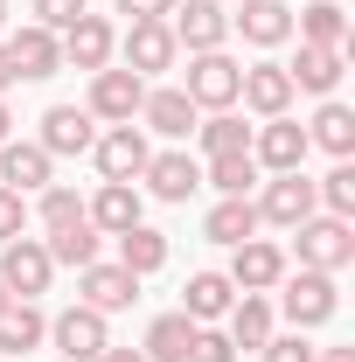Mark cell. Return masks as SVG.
<instances>
[{"label":"cell","instance_id":"1","mask_svg":"<svg viewBox=\"0 0 355 362\" xmlns=\"http://www.w3.org/2000/svg\"><path fill=\"white\" fill-rule=\"evenodd\" d=\"M237 77H244V63H230L223 49H202V56H188V105L195 112H230L237 105Z\"/></svg>","mask_w":355,"mask_h":362},{"label":"cell","instance_id":"2","mask_svg":"<svg viewBox=\"0 0 355 362\" xmlns=\"http://www.w3.org/2000/svg\"><path fill=\"white\" fill-rule=\"evenodd\" d=\"M293 237H300V265L307 272H342L355 258L349 216H307V223H293Z\"/></svg>","mask_w":355,"mask_h":362},{"label":"cell","instance_id":"3","mask_svg":"<svg viewBox=\"0 0 355 362\" xmlns=\"http://www.w3.org/2000/svg\"><path fill=\"white\" fill-rule=\"evenodd\" d=\"M139 105H146V77H133V70H91V119H112V126H133Z\"/></svg>","mask_w":355,"mask_h":362},{"label":"cell","instance_id":"4","mask_svg":"<svg viewBox=\"0 0 355 362\" xmlns=\"http://www.w3.org/2000/svg\"><path fill=\"white\" fill-rule=\"evenodd\" d=\"M279 286H286V320H293V327H320V320L342 314L334 272H307V265H300V279H279Z\"/></svg>","mask_w":355,"mask_h":362},{"label":"cell","instance_id":"5","mask_svg":"<svg viewBox=\"0 0 355 362\" xmlns=\"http://www.w3.org/2000/svg\"><path fill=\"white\" fill-rule=\"evenodd\" d=\"M49 279H56V265H49L42 237H14V244H0V286H7L14 300L49 293Z\"/></svg>","mask_w":355,"mask_h":362},{"label":"cell","instance_id":"6","mask_svg":"<svg viewBox=\"0 0 355 362\" xmlns=\"http://www.w3.org/2000/svg\"><path fill=\"white\" fill-rule=\"evenodd\" d=\"M230 251H237V258H230L223 279H230L237 293H272V286L286 279V251L265 244V237H244V244H230Z\"/></svg>","mask_w":355,"mask_h":362},{"label":"cell","instance_id":"7","mask_svg":"<svg viewBox=\"0 0 355 362\" xmlns=\"http://www.w3.org/2000/svg\"><path fill=\"white\" fill-rule=\"evenodd\" d=\"M91 160H98L105 181H139L153 153H146V133H139V126H112L105 139H91Z\"/></svg>","mask_w":355,"mask_h":362},{"label":"cell","instance_id":"8","mask_svg":"<svg viewBox=\"0 0 355 362\" xmlns=\"http://www.w3.org/2000/svg\"><path fill=\"white\" fill-rule=\"evenodd\" d=\"M237 98H244L258 119H286L300 90H293V77H286V63H251V70L237 77Z\"/></svg>","mask_w":355,"mask_h":362},{"label":"cell","instance_id":"9","mask_svg":"<svg viewBox=\"0 0 355 362\" xmlns=\"http://www.w3.org/2000/svg\"><path fill=\"white\" fill-rule=\"evenodd\" d=\"M49 334H56V349L63 362H98L112 349V334H105V314H91V307H70V314L49 320Z\"/></svg>","mask_w":355,"mask_h":362},{"label":"cell","instance_id":"10","mask_svg":"<svg viewBox=\"0 0 355 362\" xmlns=\"http://www.w3.org/2000/svg\"><path fill=\"white\" fill-rule=\"evenodd\" d=\"M77 307H91V314H119V307H133L139 300V279L126 265H84L77 272Z\"/></svg>","mask_w":355,"mask_h":362},{"label":"cell","instance_id":"11","mask_svg":"<svg viewBox=\"0 0 355 362\" xmlns=\"http://www.w3.org/2000/svg\"><path fill=\"white\" fill-rule=\"evenodd\" d=\"M56 42H63V63H77V70H105V63H112V49H119V35H112V21H105V14H77Z\"/></svg>","mask_w":355,"mask_h":362},{"label":"cell","instance_id":"12","mask_svg":"<svg viewBox=\"0 0 355 362\" xmlns=\"http://www.w3.org/2000/svg\"><path fill=\"white\" fill-rule=\"evenodd\" d=\"M175 56H181V42H175L168 21H133V28H126V70H133V77L175 70Z\"/></svg>","mask_w":355,"mask_h":362},{"label":"cell","instance_id":"13","mask_svg":"<svg viewBox=\"0 0 355 362\" xmlns=\"http://www.w3.org/2000/svg\"><path fill=\"white\" fill-rule=\"evenodd\" d=\"M175 42L188 49V56H202V49H223V35H230V14H223V0H188V7H175Z\"/></svg>","mask_w":355,"mask_h":362},{"label":"cell","instance_id":"14","mask_svg":"<svg viewBox=\"0 0 355 362\" xmlns=\"http://www.w3.org/2000/svg\"><path fill=\"white\" fill-rule=\"evenodd\" d=\"M313 216V181L293 168V175H272L265 188V202H258V223H279V230H293V223H307Z\"/></svg>","mask_w":355,"mask_h":362},{"label":"cell","instance_id":"15","mask_svg":"<svg viewBox=\"0 0 355 362\" xmlns=\"http://www.w3.org/2000/svg\"><path fill=\"white\" fill-rule=\"evenodd\" d=\"M230 28H237L251 49H279L286 35H293V7H286V0H244V7L230 14Z\"/></svg>","mask_w":355,"mask_h":362},{"label":"cell","instance_id":"16","mask_svg":"<svg viewBox=\"0 0 355 362\" xmlns=\"http://www.w3.org/2000/svg\"><path fill=\"white\" fill-rule=\"evenodd\" d=\"M49 175H56V160L35 139H0V188L28 195V188H49Z\"/></svg>","mask_w":355,"mask_h":362},{"label":"cell","instance_id":"17","mask_svg":"<svg viewBox=\"0 0 355 362\" xmlns=\"http://www.w3.org/2000/svg\"><path fill=\"white\" fill-rule=\"evenodd\" d=\"M251 160L272 168V175H293V168L307 160V126H293V119H265V133L251 139Z\"/></svg>","mask_w":355,"mask_h":362},{"label":"cell","instance_id":"18","mask_svg":"<svg viewBox=\"0 0 355 362\" xmlns=\"http://www.w3.org/2000/svg\"><path fill=\"white\" fill-rule=\"evenodd\" d=\"M7 56H14V77H28V84H35V77H56V70H63V42H56L49 28H35V21L7 35Z\"/></svg>","mask_w":355,"mask_h":362},{"label":"cell","instance_id":"19","mask_svg":"<svg viewBox=\"0 0 355 362\" xmlns=\"http://www.w3.org/2000/svg\"><path fill=\"white\" fill-rule=\"evenodd\" d=\"M91 139H98V133H91V112H77V105H49L35 146L56 160V153H91Z\"/></svg>","mask_w":355,"mask_h":362},{"label":"cell","instance_id":"20","mask_svg":"<svg viewBox=\"0 0 355 362\" xmlns=\"http://www.w3.org/2000/svg\"><path fill=\"white\" fill-rule=\"evenodd\" d=\"M139 119H146V133L161 139H188L195 133V105H188V90H146V105H139Z\"/></svg>","mask_w":355,"mask_h":362},{"label":"cell","instance_id":"21","mask_svg":"<svg viewBox=\"0 0 355 362\" xmlns=\"http://www.w3.org/2000/svg\"><path fill=\"white\" fill-rule=\"evenodd\" d=\"M84 216H91V230H112V237L133 230L139 223V188H133V181H105V188L84 202Z\"/></svg>","mask_w":355,"mask_h":362},{"label":"cell","instance_id":"22","mask_svg":"<svg viewBox=\"0 0 355 362\" xmlns=\"http://www.w3.org/2000/svg\"><path fill=\"white\" fill-rule=\"evenodd\" d=\"M342 70H349V49H313V42H300V63H286L293 90H320V98L342 84Z\"/></svg>","mask_w":355,"mask_h":362},{"label":"cell","instance_id":"23","mask_svg":"<svg viewBox=\"0 0 355 362\" xmlns=\"http://www.w3.org/2000/svg\"><path fill=\"white\" fill-rule=\"evenodd\" d=\"M146 188H153V195H161V202H188V195H195V188H202V168H195V160H188V153H153V160H146Z\"/></svg>","mask_w":355,"mask_h":362},{"label":"cell","instance_id":"24","mask_svg":"<svg viewBox=\"0 0 355 362\" xmlns=\"http://www.w3.org/2000/svg\"><path fill=\"white\" fill-rule=\"evenodd\" d=\"M230 300H237V286H230L223 272H195V279H188V293H181V314L195 320V327H209V320L230 314Z\"/></svg>","mask_w":355,"mask_h":362},{"label":"cell","instance_id":"25","mask_svg":"<svg viewBox=\"0 0 355 362\" xmlns=\"http://www.w3.org/2000/svg\"><path fill=\"white\" fill-rule=\"evenodd\" d=\"M230 349H265L272 341V300L265 293H244V300H230Z\"/></svg>","mask_w":355,"mask_h":362},{"label":"cell","instance_id":"26","mask_svg":"<svg viewBox=\"0 0 355 362\" xmlns=\"http://www.w3.org/2000/svg\"><path fill=\"white\" fill-rule=\"evenodd\" d=\"M202 230H209V244H244V237H258V202L251 195H223Z\"/></svg>","mask_w":355,"mask_h":362},{"label":"cell","instance_id":"27","mask_svg":"<svg viewBox=\"0 0 355 362\" xmlns=\"http://www.w3.org/2000/svg\"><path fill=\"white\" fill-rule=\"evenodd\" d=\"M42 251H49V265H98V230H91V216H77V223H63V230H49L42 237Z\"/></svg>","mask_w":355,"mask_h":362},{"label":"cell","instance_id":"28","mask_svg":"<svg viewBox=\"0 0 355 362\" xmlns=\"http://www.w3.org/2000/svg\"><path fill=\"white\" fill-rule=\"evenodd\" d=\"M307 146H327L334 160H349V153H355V112L327 98V105L313 112V126H307Z\"/></svg>","mask_w":355,"mask_h":362},{"label":"cell","instance_id":"29","mask_svg":"<svg viewBox=\"0 0 355 362\" xmlns=\"http://www.w3.org/2000/svg\"><path fill=\"white\" fill-rule=\"evenodd\" d=\"M188 349H195V320L188 314H161L146 327V349H139V356L146 362H188Z\"/></svg>","mask_w":355,"mask_h":362},{"label":"cell","instance_id":"30","mask_svg":"<svg viewBox=\"0 0 355 362\" xmlns=\"http://www.w3.org/2000/svg\"><path fill=\"white\" fill-rule=\"evenodd\" d=\"M293 28H300V42H313V49H349V14H342V0H313Z\"/></svg>","mask_w":355,"mask_h":362},{"label":"cell","instance_id":"31","mask_svg":"<svg viewBox=\"0 0 355 362\" xmlns=\"http://www.w3.org/2000/svg\"><path fill=\"white\" fill-rule=\"evenodd\" d=\"M119 265L133 272V279H146V272H161V265H168V237H161V230H146V223L119 230Z\"/></svg>","mask_w":355,"mask_h":362},{"label":"cell","instance_id":"32","mask_svg":"<svg viewBox=\"0 0 355 362\" xmlns=\"http://www.w3.org/2000/svg\"><path fill=\"white\" fill-rule=\"evenodd\" d=\"M42 334H49V320L35 314V300H14V307L0 314V349H7V356H28Z\"/></svg>","mask_w":355,"mask_h":362},{"label":"cell","instance_id":"33","mask_svg":"<svg viewBox=\"0 0 355 362\" xmlns=\"http://www.w3.org/2000/svg\"><path fill=\"white\" fill-rule=\"evenodd\" d=\"M195 133H202V153H209V160H216V153H251V126H244L237 112H209Z\"/></svg>","mask_w":355,"mask_h":362},{"label":"cell","instance_id":"34","mask_svg":"<svg viewBox=\"0 0 355 362\" xmlns=\"http://www.w3.org/2000/svg\"><path fill=\"white\" fill-rule=\"evenodd\" d=\"M251 181H258V160L251 153H216L209 160V188L216 195H251Z\"/></svg>","mask_w":355,"mask_h":362},{"label":"cell","instance_id":"35","mask_svg":"<svg viewBox=\"0 0 355 362\" xmlns=\"http://www.w3.org/2000/svg\"><path fill=\"white\" fill-rule=\"evenodd\" d=\"M313 202H327V216H355V168L342 160L327 181H313Z\"/></svg>","mask_w":355,"mask_h":362},{"label":"cell","instance_id":"36","mask_svg":"<svg viewBox=\"0 0 355 362\" xmlns=\"http://www.w3.org/2000/svg\"><path fill=\"white\" fill-rule=\"evenodd\" d=\"M77 216H84V202H77L70 188L49 181V188H42V230H63V223H77Z\"/></svg>","mask_w":355,"mask_h":362},{"label":"cell","instance_id":"37","mask_svg":"<svg viewBox=\"0 0 355 362\" xmlns=\"http://www.w3.org/2000/svg\"><path fill=\"white\" fill-rule=\"evenodd\" d=\"M28 14H35V28H49V35H63V28H70V21L84 14V0H35Z\"/></svg>","mask_w":355,"mask_h":362},{"label":"cell","instance_id":"38","mask_svg":"<svg viewBox=\"0 0 355 362\" xmlns=\"http://www.w3.org/2000/svg\"><path fill=\"white\" fill-rule=\"evenodd\" d=\"M188 362H237V349H230V334H223V327H195Z\"/></svg>","mask_w":355,"mask_h":362},{"label":"cell","instance_id":"39","mask_svg":"<svg viewBox=\"0 0 355 362\" xmlns=\"http://www.w3.org/2000/svg\"><path fill=\"white\" fill-rule=\"evenodd\" d=\"M28 223V195H14V188H0V244H14Z\"/></svg>","mask_w":355,"mask_h":362},{"label":"cell","instance_id":"40","mask_svg":"<svg viewBox=\"0 0 355 362\" xmlns=\"http://www.w3.org/2000/svg\"><path fill=\"white\" fill-rule=\"evenodd\" d=\"M258 356H265V362H313V349L300 341V334H272Z\"/></svg>","mask_w":355,"mask_h":362},{"label":"cell","instance_id":"41","mask_svg":"<svg viewBox=\"0 0 355 362\" xmlns=\"http://www.w3.org/2000/svg\"><path fill=\"white\" fill-rule=\"evenodd\" d=\"M181 0H119V14H133V21H168Z\"/></svg>","mask_w":355,"mask_h":362},{"label":"cell","instance_id":"42","mask_svg":"<svg viewBox=\"0 0 355 362\" xmlns=\"http://www.w3.org/2000/svg\"><path fill=\"white\" fill-rule=\"evenodd\" d=\"M7 84H21V77H14V56H7V42H0V90Z\"/></svg>","mask_w":355,"mask_h":362},{"label":"cell","instance_id":"43","mask_svg":"<svg viewBox=\"0 0 355 362\" xmlns=\"http://www.w3.org/2000/svg\"><path fill=\"white\" fill-rule=\"evenodd\" d=\"M313 362H355V349H313Z\"/></svg>","mask_w":355,"mask_h":362},{"label":"cell","instance_id":"44","mask_svg":"<svg viewBox=\"0 0 355 362\" xmlns=\"http://www.w3.org/2000/svg\"><path fill=\"white\" fill-rule=\"evenodd\" d=\"M98 362H146V356H139V349H105Z\"/></svg>","mask_w":355,"mask_h":362},{"label":"cell","instance_id":"45","mask_svg":"<svg viewBox=\"0 0 355 362\" xmlns=\"http://www.w3.org/2000/svg\"><path fill=\"white\" fill-rule=\"evenodd\" d=\"M7 133H14V119H7V105H0V139H7Z\"/></svg>","mask_w":355,"mask_h":362},{"label":"cell","instance_id":"46","mask_svg":"<svg viewBox=\"0 0 355 362\" xmlns=\"http://www.w3.org/2000/svg\"><path fill=\"white\" fill-rule=\"evenodd\" d=\"M7 307H14V293H7V286H0V314H7Z\"/></svg>","mask_w":355,"mask_h":362},{"label":"cell","instance_id":"47","mask_svg":"<svg viewBox=\"0 0 355 362\" xmlns=\"http://www.w3.org/2000/svg\"><path fill=\"white\" fill-rule=\"evenodd\" d=\"M0 35H7V0H0Z\"/></svg>","mask_w":355,"mask_h":362}]
</instances>
